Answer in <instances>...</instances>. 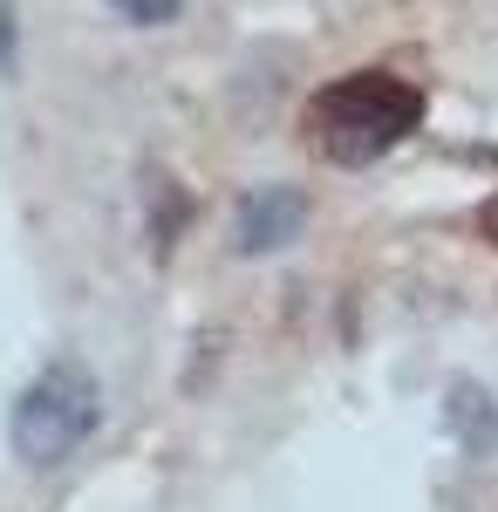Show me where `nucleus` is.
<instances>
[{
    "label": "nucleus",
    "mask_w": 498,
    "mask_h": 512,
    "mask_svg": "<svg viewBox=\"0 0 498 512\" xmlns=\"http://www.w3.org/2000/svg\"><path fill=\"white\" fill-rule=\"evenodd\" d=\"M423 123V89L396 69H348L328 89H314L301 110L307 144L342 171H362V164L389 158L410 130Z\"/></svg>",
    "instance_id": "nucleus-1"
},
{
    "label": "nucleus",
    "mask_w": 498,
    "mask_h": 512,
    "mask_svg": "<svg viewBox=\"0 0 498 512\" xmlns=\"http://www.w3.org/2000/svg\"><path fill=\"white\" fill-rule=\"evenodd\" d=\"M444 431L458 437L464 458H492L498 451V396L485 390V383L458 376V383L444 390Z\"/></svg>",
    "instance_id": "nucleus-4"
},
{
    "label": "nucleus",
    "mask_w": 498,
    "mask_h": 512,
    "mask_svg": "<svg viewBox=\"0 0 498 512\" xmlns=\"http://www.w3.org/2000/svg\"><path fill=\"white\" fill-rule=\"evenodd\" d=\"M478 233H485V239H492V246H498V198H492V205H485V212H478Z\"/></svg>",
    "instance_id": "nucleus-8"
},
{
    "label": "nucleus",
    "mask_w": 498,
    "mask_h": 512,
    "mask_svg": "<svg viewBox=\"0 0 498 512\" xmlns=\"http://www.w3.org/2000/svg\"><path fill=\"white\" fill-rule=\"evenodd\" d=\"M116 21H130V28H164V21H178L185 14V0H110Z\"/></svg>",
    "instance_id": "nucleus-6"
},
{
    "label": "nucleus",
    "mask_w": 498,
    "mask_h": 512,
    "mask_svg": "<svg viewBox=\"0 0 498 512\" xmlns=\"http://www.w3.org/2000/svg\"><path fill=\"white\" fill-rule=\"evenodd\" d=\"M96 431H103V383L82 369L76 355L41 362L35 376L21 383L14 410H7V444H14V458L28 472L69 465Z\"/></svg>",
    "instance_id": "nucleus-2"
},
{
    "label": "nucleus",
    "mask_w": 498,
    "mask_h": 512,
    "mask_svg": "<svg viewBox=\"0 0 498 512\" xmlns=\"http://www.w3.org/2000/svg\"><path fill=\"white\" fill-rule=\"evenodd\" d=\"M192 226V198L178 192L171 178H157V192H151V253L164 260L171 246H178V233Z\"/></svg>",
    "instance_id": "nucleus-5"
},
{
    "label": "nucleus",
    "mask_w": 498,
    "mask_h": 512,
    "mask_svg": "<svg viewBox=\"0 0 498 512\" xmlns=\"http://www.w3.org/2000/svg\"><path fill=\"white\" fill-rule=\"evenodd\" d=\"M314 205H307L301 185H253L232 212V253L239 260H267V253H287L294 239L307 233Z\"/></svg>",
    "instance_id": "nucleus-3"
},
{
    "label": "nucleus",
    "mask_w": 498,
    "mask_h": 512,
    "mask_svg": "<svg viewBox=\"0 0 498 512\" xmlns=\"http://www.w3.org/2000/svg\"><path fill=\"white\" fill-rule=\"evenodd\" d=\"M21 48H14V0H0V82H14Z\"/></svg>",
    "instance_id": "nucleus-7"
}]
</instances>
